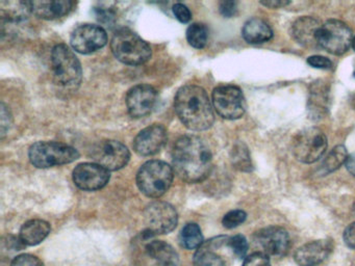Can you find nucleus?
I'll return each mask as SVG.
<instances>
[{
  "label": "nucleus",
  "mask_w": 355,
  "mask_h": 266,
  "mask_svg": "<svg viewBox=\"0 0 355 266\" xmlns=\"http://www.w3.org/2000/svg\"><path fill=\"white\" fill-rule=\"evenodd\" d=\"M172 163L176 175L189 183L202 182L213 168L209 147L202 139L194 135H184L176 141Z\"/></svg>",
  "instance_id": "nucleus-1"
},
{
  "label": "nucleus",
  "mask_w": 355,
  "mask_h": 266,
  "mask_svg": "<svg viewBox=\"0 0 355 266\" xmlns=\"http://www.w3.org/2000/svg\"><path fill=\"white\" fill-rule=\"evenodd\" d=\"M11 124V116L5 104H1V136H5L6 132L9 130Z\"/></svg>",
  "instance_id": "nucleus-37"
},
{
  "label": "nucleus",
  "mask_w": 355,
  "mask_h": 266,
  "mask_svg": "<svg viewBox=\"0 0 355 266\" xmlns=\"http://www.w3.org/2000/svg\"><path fill=\"white\" fill-rule=\"evenodd\" d=\"M213 104L216 112L227 120L240 118L246 110V102L242 89L236 85H220L213 91Z\"/></svg>",
  "instance_id": "nucleus-10"
},
{
  "label": "nucleus",
  "mask_w": 355,
  "mask_h": 266,
  "mask_svg": "<svg viewBox=\"0 0 355 266\" xmlns=\"http://www.w3.org/2000/svg\"><path fill=\"white\" fill-rule=\"evenodd\" d=\"M175 112L182 124L194 131H203L214 124L213 108L207 91L198 85H184L175 96Z\"/></svg>",
  "instance_id": "nucleus-2"
},
{
  "label": "nucleus",
  "mask_w": 355,
  "mask_h": 266,
  "mask_svg": "<svg viewBox=\"0 0 355 266\" xmlns=\"http://www.w3.org/2000/svg\"><path fill=\"white\" fill-rule=\"evenodd\" d=\"M112 51L117 60L130 66L144 64L151 57V48L134 31L122 28L114 35Z\"/></svg>",
  "instance_id": "nucleus-4"
},
{
  "label": "nucleus",
  "mask_w": 355,
  "mask_h": 266,
  "mask_svg": "<svg viewBox=\"0 0 355 266\" xmlns=\"http://www.w3.org/2000/svg\"><path fill=\"white\" fill-rule=\"evenodd\" d=\"M327 150V137L321 129L309 127L299 131L292 143L293 155L303 163H313Z\"/></svg>",
  "instance_id": "nucleus-7"
},
{
  "label": "nucleus",
  "mask_w": 355,
  "mask_h": 266,
  "mask_svg": "<svg viewBox=\"0 0 355 266\" xmlns=\"http://www.w3.org/2000/svg\"><path fill=\"white\" fill-rule=\"evenodd\" d=\"M317 39L322 49L334 55H340L352 45V31L342 21L329 20L322 24Z\"/></svg>",
  "instance_id": "nucleus-8"
},
{
  "label": "nucleus",
  "mask_w": 355,
  "mask_h": 266,
  "mask_svg": "<svg viewBox=\"0 0 355 266\" xmlns=\"http://www.w3.org/2000/svg\"><path fill=\"white\" fill-rule=\"evenodd\" d=\"M187 39L192 47L202 49L207 46L209 39V29L205 24L194 23L187 30Z\"/></svg>",
  "instance_id": "nucleus-29"
},
{
  "label": "nucleus",
  "mask_w": 355,
  "mask_h": 266,
  "mask_svg": "<svg viewBox=\"0 0 355 266\" xmlns=\"http://www.w3.org/2000/svg\"><path fill=\"white\" fill-rule=\"evenodd\" d=\"M32 12L30 1L1 2V17L8 21H20L26 19Z\"/></svg>",
  "instance_id": "nucleus-25"
},
{
  "label": "nucleus",
  "mask_w": 355,
  "mask_h": 266,
  "mask_svg": "<svg viewBox=\"0 0 355 266\" xmlns=\"http://www.w3.org/2000/svg\"><path fill=\"white\" fill-rule=\"evenodd\" d=\"M329 109V87L324 81L319 80L313 82L309 89V118L311 120H321Z\"/></svg>",
  "instance_id": "nucleus-19"
},
{
  "label": "nucleus",
  "mask_w": 355,
  "mask_h": 266,
  "mask_svg": "<svg viewBox=\"0 0 355 266\" xmlns=\"http://www.w3.org/2000/svg\"><path fill=\"white\" fill-rule=\"evenodd\" d=\"M243 37L249 44H263L273 37V30L263 19L252 18L245 23L242 30Z\"/></svg>",
  "instance_id": "nucleus-22"
},
{
  "label": "nucleus",
  "mask_w": 355,
  "mask_h": 266,
  "mask_svg": "<svg viewBox=\"0 0 355 266\" xmlns=\"http://www.w3.org/2000/svg\"><path fill=\"white\" fill-rule=\"evenodd\" d=\"M344 241L349 247L355 249V222L347 227L345 230Z\"/></svg>",
  "instance_id": "nucleus-38"
},
{
  "label": "nucleus",
  "mask_w": 355,
  "mask_h": 266,
  "mask_svg": "<svg viewBox=\"0 0 355 266\" xmlns=\"http://www.w3.org/2000/svg\"><path fill=\"white\" fill-rule=\"evenodd\" d=\"M347 158L348 155H347L346 148L344 145H336L322 161L319 168L320 175L325 176L338 170L343 163L346 162Z\"/></svg>",
  "instance_id": "nucleus-24"
},
{
  "label": "nucleus",
  "mask_w": 355,
  "mask_h": 266,
  "mask_svg": "<svg viewBox=\"0 0 355 266\" xmlns=\"http://www.w3.org/2000/svg\"><path fill=\"white\" fill-rule=\"evenodd\" d=\"M11 266H44V263L36 256L24 254L16 257Z\"/></svg>",
  "instance_id": "nucleus-32"
},
{
  "label": "nucleus",
  "mask_w": 355,
  "mask_h": 266,
  "mask_svg": "<svg viewBox=\"0 0 355 266\" xmlns=\"http://www.w3.org/2000/svg\"><path fill=\"white\" fill-rule=\"evenodd\" d=\"M345 164H346V168L348 170V172L355 178V153L350 154L348 156Z\"/></svg>",
  "instance_id": "nucleus-40"
},
{
  "label": "nucleus",
  "mask_w": 355,
  "mask_h": 266,
  "mask_svg": "<svg viewBox=\"0 0 355 266\" xmlns=\"http://www.w3.org/2000/svg\"><path fill=\"white\" fill-rule=\"evenodd\" d=\"M180 242L184 249H199L202 245L203 237L198 224H187L180 233Z\"/></svg>",
  "instance_id": "nucleus-26"
},
{
  "label": "nucleus",
  "mask_w": 355,
  "mask_h": 266,
  "mask_svg": "<svg viewBox=\"0 0 355 266\" xmlns=\"http://www.w3.org/2000/svg\"><path fill=\"white\" fill-rule=\"evenodd\" d=\"M243 266H271V263H270L269 256L259 251L247 257Z\"/></svg>",
  "instance_id": "nucleus-33"
},
{
  "label": "nucleus",
  "mask_w": 355,
  "mask_h": 266,
  "mask_svg": "<svg viewBox=\"0 0 355 266\" xmlns=\"http://www.w3.org/2000/svg\"><path fill=\"white\" fill-rule=\"evenodd\" d=\"M70 43L76 51L90 54L107 45V35L105 29L98 25L83 24L74 29Z\"/></svg>",
  "instance_id": "nucleus-12"
},
{
  "label": "nucleus",
  "mask_w": 355,
  "mask_h": 266,
  "mask_svg": "<svg viewBox=\"0 0 355 266\" xmlns=\"http://www.w3.org/2000/svg\"><path fill=\"white\" fill-rule=\"evenodd\" d=\"M146 251L159 266H178L180 263L178 254L165 241H151L146 245Z\"/></svg>",
  "instance_id": "nucleus-23"
},
{
  "label": "nucleus",
  "mask_w": 355,
  "mask_h": 266,
  "mask_svg": "<svg viewBox=\"0 0 355 266\" xmlns=\"http://www.w3.org/2000/svg\"><path fill=\"white\" fill-rule=\"evenodd\" d=\"M334 249L329 239L311 241L299 247L295 253V261L299 266H317L325 261Z\"/></svg>",
  "instance_id": "nucleus-17"
},
{
  "label": "nucleus",
  "mask_w": 355,
  "mask_h": 266,
  "mask_svg": "<svg viewBox=\"0 0 355 266\" xmlns=\"http://www.w3.org/2000/svg\"><path fill=\"white\" fill-rule=\"evenodd\" d=\"M168 134L165 127L151 125L143 129L134 141V149L140 156H153L159 153L167 143Z\"/></svg>",
  "instance_id": "nucleus-16"
},
{
  "label": "nucleus",
  "mask_w": 355,
  "mask_h": 266,
  "mask_svg": "<svg viewBox=\"0 0 355 266\" xmlns=\"http://www.w3.org/2000/svg\"><path fill=\"white\" fill-rule=\"evenodd\" d=\"M226 245L238 258H245L247 251H248V241L243 235H234V236L227 238Z\"/></svg>",
  "instance_id": "nucleus-30"
},
{
  "label": "nucleus",
  "mask_w": 355,
  "mask_h": 266,
  "mask_svg": "<svg viewBox=\"0 0 355 266\" xmlns=\"http://www.w3.org/2000/svg\"><path fill=\"white\" fill-rule=\"evenodd\" d=\"M173 176L169 164L161 160H151L141 166L137 174V184L145 195L157 199L167 193Z\"/></svg>",
  "instance_id": "nucleus-3"
},
{
  "label": "nucleus",
  "mask_w": 355,
  "mask_h": 266,
  "mask_svg": "<svg viewBox=\"0 0 355 266\" xmlns=\"http://www.w3.org/2000/svg\"><path fill=\"white\" fill-rule=\"evenodd\" d=\"M53 80L64 87H76L82 81V64L78 56L65 44L55 46L51 52Z\"/></svg>",
  "instance_id": "nucleus-5"
},
{
  "label": "nucleus",
  "mask_w": 355,
  "mask_h": 266,
  "mask_svg": "<svg viewBox=\"0 0 355 266\" xmlns=\"http://www.w3.org/2000/svg\"><path fill=\"white\" fill-rule=\"evenodd\" d=\"M322 24L313 17H300L293 23L291 35L293 39L304 46V47H315L318 45V33Z\"/></svg>",
  "instance_id": "nucleus-18"
},
{
  "label": "nucleus",
  "mask_w": 355,
  "mask_h": 266,
  "mask_svg": "<svg viewBox=\"0 0 355 266\" xmlns=\"http://www.w3.org/2000/svg\"><path fill=\"white\" fill-rule=\"evenodd\" d=\"M91 157L99 166L107 170H118L130 161V154L123 143L117 141H98L93 145Z\"/></svg>",
  "instance_id": "nucleus-11"
},
{
  "label": "nucleus",
  "mask_w": 355,
  "mask_h": 266,
  "mask_svg": "<svg viewBox=\"0 0 355 266\" xmlns=\"http://www.w3.org/2000/svg\"><path fill=\"white\" fill-rule=\"evenodd\" d=\"M147 236L168 234L175 229L178 222L175 208L166 202H153L144 210Z\"/></svg>",
  "instance_id": "nucleus-9"
},
{
  "label": "nucleus",
  "mask_w": 355,
  "mask_h": 266,
  "mask_svg": "<svg viewBox=\"0 0 355 266\" xmlns=\"http://www.w3.org/2000/svg\"><path fill=\"white\" fill-rule=\"evenodd\" d=\"M51 224L42 220H32L26 222L20 230L19 238L24 245H39L42 242L49 233H51Z\"/></svg>",
  "instance_id": "nucleus-21"
},
{
  "label": "nucleus",
  "mask_w": 355,
  "mask_h": 266,
  "mask_svg": "<svg viewBox=\"0 0 355 266\" xmlns=\"http://www.w3.org/2000/svg\"><path fill=\"white\" fill-rule=\"evenodd\" d=\"M261 3L270 8H282L288 6L290 1H286V0H266V1H261Z\"/></svg>",
  "instance_id": "nucleus-39"
},
{
  "label": "nucleus",
  "mask_w": 355,
  "mask_h": 266,
  "mask_svg": "<svg viewBox=\"0 0 355 266\" xmlns=\"http://www.w3.org/2000/svg\"><path fill=\"white\" fill-rule=\"evenodd\" d=\"M352 46H353V49L355 50V37H353Z\"/></svg>",
  "instance_id": "nucleus-41"
},
{
  "label": "nucleus",
  "mask_w": 355,
  "mask_h": 266,
  "mask_svg": "<svg viewBox=\"0 0 355 266\" xmlns=\"http://www.w3.org/2000/svg\"><path fill=\"white\" fill-rule=\"evenodd\" d=\"M220 14L225 18L236 16L238 12V3L236 1H222L219 4Z\"/></svg>",
  "instance_id": "nucleus-36"
},
{
  "label": "nucleus",
  "mask_w": 355,
  "mask_h": 266,
  "mask_svg": "<svg viewBox=\"0 0 355 266\" xmlns=\"http://www.w3.org/2000/svg\"><path fill=\"white\" fill-rule=\"evenodd\" d=\"M194 266H226L221 256L214 251L209 242L199 247L194 258Z\"/></svg>",
  "instance_id": "nucleus-27"
},
{
  "label": "nucleus",
  "mask_w": 355,
  "mask_h": 266,
  "mask_svg": "<svg viewBox=\"0 0 355 266\" xmlns=\"http://www.w3.org/2000/svg\"><path fill=\"white\" fill-rule=\"evenodd\" d=\"M173 12L174 15H175L176 19H178L180 22L188 23L190 22L191 19H192V14H191L190 10H189L184 4H174Z\"/></svg>",
  "instance_id": "nucleus-35"
},
{
  "label": "nucleus",
  "mask_w": 355,
  "mask_h": 266,
  "mask_svg": "<svg viewBox=\"0 0 355 266\" xmlns=\"http://www.w3.org/2000/svg\"><path fill=\"white\" fill-rule=\"evenodd\" d=\"M28 157L36 168H47L71 163L78 159L80 153L66 143L38 141L31 147Z\"/></svg>",
  "instance_id": "nucleus-6"
},
{
  "label": "nucleus",
  "mask_w": 355,
  "mask_h": 266,
  "mask_svg": "<svg viewBox=\"0 0 355 266\" xmlns=\"http://www.w3.org/2000/svg\"><path fill=\"white\" fill-rule=\"evenodd\" d=\"M255 243L267 256H284L290 249L288 231L280 227H268L257 231L253 236Z\"/></svg>",
  "instance_id": "nucleus-13"
},
{
  "label": "nucleus",
  "mask_w": 355,
  "mask_h": 266,
  "mask_svg": "<svg viewBox=\"0 0 355 266\" xmlns=\"http://www.w3.org/2000/svg\"><path fill=\"white\" fill-rule=\"evenodd\" d=\"M246 212L243 210H232L224 215L222 224L226 229H234L242 224L246 220Z\"/></svg>",
  "instance_id": "nucleus-31"
},
{
  "label": "nucleus",
  "mask_w": 355,
  "mask_h": 266,
  "mask_svg": "<svg viewBox=\"0 0 355 266\" xmlns=\"http://www.w3.org/2000/svg\"><path fill=\"white\" fill-rule=\"evenodd\" d=\"M307 64L313 68L322 69V70H329L331 69V60H328L325 56L313 55L307 58Z\"/></svg>",
  "instance_id": "nucleus-34"
},
{
  "label": "nucleus",
  "mask_w": 355,
  "mask_h": 266,
  "mask_svg": "<svg viewBox=\"0 0 355 266\" xmlns=\"http://www.w3.org/2000/svg\"><path fill=\"white\" fill-rule=\"evenodd\" d=\"M157 101V89L149 85H136L126 96V106L132 118H143L150 114Z\"/></svg>",
  "instance_id": "nucleus-14"
},
{
  "label": "nucleus",
  "mask_w": 355,
  "mask_h": 266,
  "mask_svg": "<svg viewBox=\"0 0 355 266\" xmlns=\"http://www.w3.org/2000/svg\"><path fill=\"white\" fill-rule=\"evenodd\" d=\"M232 160L234 168L242 172H251L253 170L252 161H251L250 155H249L248 149L245 143H236L232 148Z\"/></svg>",
  "instance_id": "nucleus-28"
},
{
  "label": "nucleus",
  "mask_w": 355,
  "mask_h": 266,
  "mask_svg": "<svg viewBox=\"0 0 355 266\" xmlns=\"http://www.w3.org/2000/svg\"><path fill=\"white\" fill-rule=\"evenodd\" d=\"M109 180V170L97 163L78 164L73 170L74 183L83 190H98L105 187Z\"/></svg>",
  "instance_id": "nucleus-15"
},
{
  "label": "nucleus",
  "mask_w": 355,
  "mask_h": 266,
  "mask_svg": "<svg viewBox=\"0 0 355 266\" xmlns=\"http://www.w3.org/2000/svg\"><path fill=\"white\" fill-rule=\"evenodd\" d=\"M31 10L39 18L55 20L69 14L73 10L74 2L68 0H39L30 1Z\"/></svg>",
  "instance_id": "nucleus-20"
},
{
  "label": "nucleus",
  "mask_w": 355,
  "mask_h": 266,
  "mask_svg": "<svg viewBox=\"0 0 355 266\" xmlns=\"http://www.w3.org/2000/svg\"><path fill=\"white\" fill-rule=\"evenodd\" d=\"M353 75H354V77H355V72H354V74H353Z\"/></svg>",
  "instance_id": "nucleus-42"
}]
</instances>
